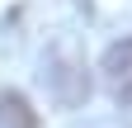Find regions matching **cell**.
I'll return each mask as SVG.
<instances>
[{
	"label": "cell",
	"mask_w": 132,
	"mask_h": 128,
	"mask_svg": "<svg viewBox=\"0 0 132 128\" xmlns=\"http://www.w3.org/2000/svg\"><path fill=\"white\" fill-rule=\"evenodd\" d=\"M43 81H47V90L57 95V104H80L90 95V76H85V67L71 57V52H57V57H47L43 62Z\"/></svg>",
	"instance_id": "1"
},
{
	"label": "cell",
	"mask_w": 132,
	"mask_h": 128,
	"mask_svg": "<svg viewBox=\"0 0 132 128\" xmlns=\"http://www.w3.org/2000/svg\"><path fill=\"white\" fill-rule=\"evenodd\" d=\"M0 128H38V114L19 90L0 86Z\"/></svg>",
	"instance_id": "3"
},
{
	"label": "cell",
	"mask_w": 132,
	"mask_h": 128,
	"mask_svg": "<svg viewBox=\"0 0 132 128\" xmlns=\"http://www.w3.org/2000/svg\"><path fill=\"white\" fill-rule=\"evenodd\" d=\"M99 76H104V86H109V95H113V100H118L123 109H132V38L113 43L109 52H104V62H99Z\"/></svg>",
	"instance_id": "2"
}]
</instances>
